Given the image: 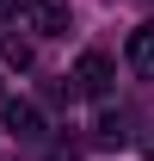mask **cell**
<instances>
[{
	"label": "cell",
	"instance_id": "1",
	"mask_svg": "<svg viewBox=\"0 0 154 161\" xmlns=\"http://www.w3.org/2000/svg\"><path fill=\"white\" fill-rule=\"evenodd\" d=\"M111 80H117V68H111L105 50H80V62H74V93L105 99V93H111Z\"/></svg>",
	"mask_w": 154,
	"mask_h": 161
},
{
	"label": "cell",
	"instance_id": "2",
	"mask_svg": "<svg viewBox=\"0 0 154 161\" xmlns=\"http://www.w3.org/2000/svg\"><path fill=\"white\" fill-rule=\"evenodd\" d=\"M0 118H6V130H13V136H43V118H37V105H25V99H6L0 105Z\"/></svg>",
	"mask_w": 154,
	"mask_h": 161
},
{
	"label": "cell",
	"instance_id": "3",
	"mask_svg": "<svg viewBox=\"0 0 154 161\" xmlns=\"http://www.w3.org/2000/svg\"><path fill=\"white\" fill-rule=\"evenodd\" d=\"M31 19L43 37H68V0H31Z\"/></svg>",
	"mask_w": 154,
	"mask_h": 161
},
{
	"label": "cell",
	"instance_id": "4",
	"mask_svg": "<svg viewBox=\"0 0 154 161\" xmlns=\"http://www.w3.org/2000/svg\"><path fill=\"white\" fill-rule=\"evenodd\" d=\"M130 68H136L142 80H154V25L130 31Z\"/></svg>",
	"mask_w": 154,
	"mask_h": 161
},
{
	"label": "cell",
	"instance_id": "5",
	"mask_svg": "<svg viewBox=\"0 0 154 161\" xmlns=\"http://www.w3.org/2000/svg\"><path fill=\"white\" fill-rule=\"evenodd\" d=\"M99 142H130V112L123 105H105L99 112Z\"/></svg>",
	"mask_w": 154,
	"mask_h": 161
},
{
	"label": "cell",
	"instance_id": "6",
	"mask_svg": "<svg viewBox=\"0 0 154 161\" xmlns=\"http://www.w3.org/2000/svg\"><path fill=\"white\" fill-rule=\"evenodd\" d=\"M0 56L13 62V68H31V43H25V37H19V31H13V37L0 43Z\"/></svg>",
	"mask_w": 154,
	"mask_h": 161
},
{
	"label": "cell",
	"instance_id": "7",
	"mask_svg": "<svg viewBox=\"0 0 154 161\" xmlns=\"http://www.w3.org/2000/svg\"><path fill=\"white\" fill-rule=\"evenodd\" d=\"M19 6H25V0H0V13H19Z\"/></svg>",
	"mask_w": 154,
	"mask_h": 161
}]
</instances>
